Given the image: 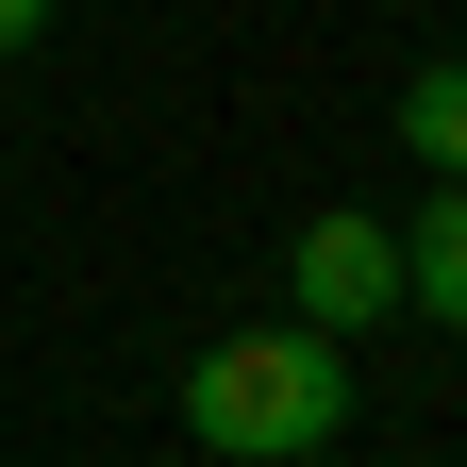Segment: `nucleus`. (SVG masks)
Returning <instances> with one entry per match:
<instances>
[{"label":"nucleus","instance_id":"nucleus-1","mask_svg":"<svg viewBox=\"0 0 467 467\" xmlns=\"http://www.w3.org/2000/svg\"><path fill=\"white\" fill-rule=\"evenodd\" d=\"M184 434L217 467H301L350 434V334L317 317H251V334H217L201 368H184Z\"/></svg>","mask_w":467,"mask_h":467},{"label":"nucleus","instance_id":"nucleus-2","mask_svg":"<svg viewBox=\"0 0 467 467\" xmlns=\"http://www.w3.org/2000/svg\"><path fill=\"white\" fill-rule=\"evenodd\" d=\"M284 317H317V334L400 317V217H368V201L301 217V251H284Z\"/></svg>","mask_w":467,"mask_h":467},{"label":"nucleus","instance_id":"nucleus-3","mask_svg":"<svg viewBox=\"0 0 467 467\" xmlns=\"http://www.w3.org/2000/svg\"><path fill=\"white\" fill-rule=\"evenodd\" d=\"M400 317L467 334V184H434L418 217H400Z\"/></svg>","mask_w":467,"mask_h":467},{"label":"nucleus","instance_id":"nucleus-4","mask_svg":"<svg viewBox=\"0 0 467 467\" xmlns=\"http://www.w3.org/2000/svg\"><path fill=\"white\" fill-rule=\"evenodd\" d=\"M400 150H418L434 184H467V50H418V67H400Z\"/></svg>","mask_w":467,"mask_h":467},{"label":"nucleus","instance_id":"nucleus-5","mask_svg":"<svg viewBox=\"0 0 467 467\" xmlns=\"http://www.w3.org/2000/svg\"><path fill=\"white\" fill-rule=\"evenodd\" d=\"M34 34H50V0H0V67H17V50H34Z\"/></svg>","mask_w":467,"mask_h":467}]
</instances>
